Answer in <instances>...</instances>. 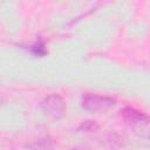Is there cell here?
I'll return each mask as SVG.
<instances>
[{
    "label": "cell",
    "mask_w": 150,
    "mask_h": 150,
    "mask_svg": "<svg viewBox=\"0 0 150 150\" xmlns=\"http://www.w3.org/2000/svg\"><path fill=\"white\" fill-rule=\"evenodd\" d=\"M81 102H82V107L86 110L90 112H96V114L105 112L111 108H114V105L116 104L115 98L105 95L93 94V93L84 94Z\"/></svg>",
    "instance_id": "obj_1"
},
{
    "label": "cell",
    "mask_w": 150,
    "mask_h": 150,
    "mask_svg": "<svg viewBox=\"0 0 150 150\" xmlns=\"http://www.w3.org/2000/svg\"><path fill=\"white\" fill-rule=\"evenodd\" d=\"M120 115L122 116L123 120H125L129 123L132 124H148L149 117L144 112L131 108V107H125L120 111Z\"/></svg>",
    "instance_id": "obj_3"
},
{
    "label": "cell",
    "mask_w": 150,
    "mask_h": 150,
    "mask_svg": "<svg viewBox=\"0 0 150 150\" xmlns=\"http://www.w3.org/2000/svg\"><path fill=\"white\" fill-rule=\"evenodd\" d=\"M71 150H88L87 148H73Z\"/></svg>",
    "instance_id": "obj_6"
},
{
    "label": "cell",
    "mask_w": 150,
    "mask_h": 150,
    "mask_svg": "<svg viewBox=\"0 0 150 150\" xmlns=\"http://www.w3.org/2000/svg\"><path fill=\"white\" fill-rule=\"evenodd\" d=\"M100 129V125L95 121H86L79 127V131L82 132H96Z\"/></svg>",
    "instance_id": "obj_5"
},
{
    "label": "cell",
    "mask_w": 150,
    "mask_h": 150,
    "mask_svg": "<svg viewBox=\"0 0 150 150\" xmlns=\"http://www.w3.org/2000/svg\"><path fill=\"white\" fill-rule=\"evenodd\" d=\"M33 150H55V143L50 138H42L29 145Z\"/></svg>",
    "instance_id": "obj_4"
},
{
    "label": "cell",
    "mask_w": 150,
    "mask_h": 150,
    "mask_svg": "<svg viewBox=\"0 0 150 150\" xmlns=\"http://www.w3.org/2000/svg\"><path fill=\"white\" fill-rule=\"evenodd\" d=\"M40 108L47 117L52 120H59L66 112V102L60 95L50 94L42 100Z\"/></svg>",
    "instance_id": "obj_2"
}]
</instances>
